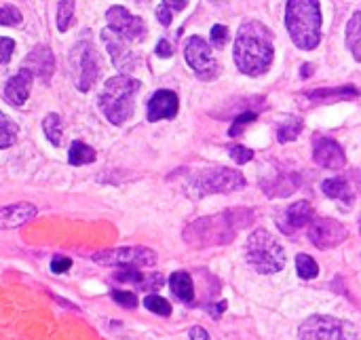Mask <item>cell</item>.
I'll return each mask as SVG.
<instances>
[{
  "instance_id": "obj_1",
  "label": "cell",
  "mask_w": 361,
  "mask_h": 340,
  "mask_svg": "<svg viewBox=\"0 0 361 340\" xmlns=\"http://www.w3.org/2000/svg\"><path fill=\"white\" fill-rule=\"evenodd\" d=\"M275 57L273 32L260 21L241 23L235 38V63L247 76L264 74Z\"/></svg>"
},
{
  "instance_id": "obj_2",
  "label": "cell",
  "mask_w": 361,
  "mask_h": 340,
  "mask_svg": "<svg viewBox=\"0 0 361 340\" xmlns=\"http://www.w3.org/2000/svg\"><path fill=\"white\" fill-rule=\"evenodd\" d=\"M250 222H252V212L247 210H231V212L205 216L184 229V241L190 248H199V250L212 245H226Z\"/></svg>"
},
{
  "instance_id": "obj_3",
  "label": "cell",
  "mask_w": 361,
  "mask_h": 340,
  "mask_svg": "<svg viewBox=\"0 0 361 340\" xmlns=\"http://www.w3.org/2000/svg\"><path fill=\"white\" fill-rule=\"evenodd\" d=\"M286 25L298 49L313 51L322 42V6L319 0H288Z\"/></svg>"
},
{
  "instance_id": "obj_4",
  "label": "cell",
  "mask_w": 361,
  "mask_h": 340,
  "mask_svg": "<svg viewBox=\"0 0 361 340\" xmlns=\"http://www.w3.org/2000/svg\"><path fill=\"white\" fill-rule=\"evenodd\" d=\"M137 91L140 83L127 74H116L106 80L99 95V108L112 125H123L133 114Z\"/></svg>"
},
{
  "instance_id": "obj_5",
  "label": "cell",
  "mask_w": 361,
  "mask_h": 340,
  "mask_svg": "<svg viewBox=\"0 0 361 340\" xmlns=\"http://www.w3.org/2000/svg\"><path fill=\"white\" fill-rule=\"evenodd\" d=\"M245 256H247V262L258 273H264V275L279 273L286 267L283 245L275 239V235H271L264 229H258L250 235L245 243Z\"/></svg>"
},
{
  "instance_id": "obj_6",
  "label": "cell",
  "mask_w": 361,
  "mask_h": 340,
  "mask_svg": "<svg viewBox=\"0 0 361 340\" xmlns=\"http://www.w3.org/2000/svg\"><path fill=\"white\" fill-rule=\"evenodd\" d=\"M245 186V178L241 171L218 167V169H205L190 178L188 182V195L190 197H207L216 193H233Z\"/></svg>"
},
{
  "instance_id": "obj_7",
  "label": "cell",
  "mask_w": 361,
  "mask_h": 340,
  "mask_svg": "<svg viewBox=\"0 0 361 340\" xmlns=\"http://www.w3.org/2000/svg\"><path fill=\"white\" fill-rule=\"evenodd\" d=\"M298 336L300 340H355L357 330L349 322L328 315H315L300 326Z\"/></svg>"
},
{
  "instance_id": "obj_8",
  "label": "cell",
  "mask_w": 361,
  "mask_h": 340,
  "mask_svg": "<svg viewBox=\"0 0 361 340\" xmlns=\"http://www.w3.org/2000/svg\"><path fill=\"white\" fill-rule=\"evenodd\" d=\"M93 262L102 267H121V269H142L152 267L157 262L154 250L133 245V248H114L93 254Z\"/></svg>"
},
{
  "instance_id": "obj_9",
  "label": "cell",
  "mask_w": 361,
  "mask_h": 340,
  "mask_svg": "<svg viewBox=\"0 0 361 340\" xmlns=\"http://www.w3.org/2000/svg\"><path fill=\"white\" fill-rule=\"evenodd\" d=\"M72 63H74V80L78 91H89L99 74V59L97 51L91 42H78L72 51Z\"/></svg>"
},
{
  "instance_id": "obj_10",
  "label": "cell",
  "mask_w": 361,
  "mask_h": 340,
  "mask_svg": "<svg viewBox=\"0 0 361 340\" xmlns=\"http://www.w3.org/2000/svg\"><path fill=\"white\" fill-rule=\"evenodd\" d=\"M184 55H186L188 66L195 70V74L201 80H212V78L218 76L220 66H218V61H216V57L212 53V47L201 36H190L188 38Z\"/></svg>"
},
{
  "instance_id": "obj_11",
  "label": "cell",
  "mask_w": 361,
  "mask_h": 340,
  "mask_svg": "<svg viewBox=\"0 0 361 340\" xmlns=\"http://www.w3.org/2000/svg\"><path fill=\"white\" fill-rule=\"evenodd\" d=\"M349 237V231L343 222L332 218H313L309 222V241L319 250H330L341 245Z\"/></svg>"
},
{
  "instance_id": "obj_12",
  "label": "cell",
  "mask_w": 361,
  "mask_h": 340,
  "mask_svg": "<svg viewBox=\"0 0 361 340\" xmlns=\"http://www.w3.org/2000/svg\"><path fill=\"white\" fill-rule=\"evenodd\" d=\"M106 19L110 23V30L114 34H118L123 40L127 42H135L142 40L146 34V23L142 17L131 15L125 6H110L106 13Z\"/></svg>"
},
{
  "instance_id": "obj_13",
  "label": "cell",
  "mask_w": 361,
  "mask_h": 340,
  "mask_svg": "<svg viewBox=\"0 0 361 340\" xmlns=\"http://www.w3.org/2000/svg\"><path fill=\"white\" fill-rule=\"evenodd\" d=\"M313 159L317 165L326 167V169H343L347 163L345 150L341 148V144L332 138H324L317 135L313 140Z\"/></svg>"
},
{
  "instance_id": "obj_14",
  "label": "cell",
  "mask_w": 361,
  "mask_h": 340,
  "mask_svg": "<svg viewBox=\"0 0 361 340\" xmlns=\"http://www.w3.org/2000/svg\"><path fill=\"white\" fill-rule=\"evenodd\" d=\"M178 95L167 89H159L148 102V121L157 123L163 119H173L178 114Z\"/></svg>"
},
{
  "instance_id": "obj_15",
  "label": "cell",
  "mask_w": 361,
  "mask_h": 340,
  "mask_svg": "<svg viewBox=\"0 0 361 340\" xmlns=\"http://www.w3.org/2000/svg\"><path fill=\"white\" fill-rule=\"evenodd\" d=\"M102 38H104V42H106V47H108V51H110V55H112V61H114V66H116L118 70H129V68L137 66L135 55L127 49V40H123V38H121L118 34H114L110 28H106V30L102 32Z\"/></svg>"
},
{
  "instance_id": "obj_16",
  "label": "cell",
  "mask_w": 361,
  "mask_h": 340,
  "mask_svg": "<svg viewBox=\"0 0 361 340\" xmlns=\"http://www.w3.org/2000/svg\"><path fill=\"white\" fill-rule=\"evenodd\" d=\"M38 210L32 203H11L0 207V229H19L36 218Z\"/></svg>"
},
{
  "instance_id": "obj_17",
  "label": "cell",
  "mask_w": 361,
  "mask_h": 340,
  "mask_svg": "<svg viewBox=\"0 0 361 340\" xmlns=\"http://www.w3.org/2000/svg\"><path fill=\"white\" fill-rule=\"evenodd\" d=\"M23 68L30 70L32 76L36 74V76H40L42 80H49V76H51L53 70H55V57H53V53H51L49 47L40 44V47H36V49L30 51V55L25 57Z\"/></svg>"
},
{
  "instance_id": "obj_18",
  "label": "cell",
  "mask_w": 361,
  "mask_h": 340,
  "mask_svg": "<svg viewBox=\"0 0 361 340\" xmlns=\"http://www.w3.org/2000/svg\"><path fill=\"white\" fill-rule=\"evenodd\" d=\"M32 72L21 68L15 76H11L4 85V95L11 104L21 106L25 104V99L30 97V87H32Z\"/></svg>"
},
{
  "instance_id": "obj_19",
  "label": "cell",
  "mask_w": 361,
  "mask_h": 340,
  "mask_svg": "<svg viewBox=\"0 0 361 340\" xmlns=\"http://www.w3.org/2000/svg\"><path fill=\"white\" fill-rule=\"evenodd\" d=\"M313 220V207L307 203V201H298L294 205H290L283 214V220L277 222L286 233H292V231H298L302 229L305 224H309Z\"/></svg>"
},
{
  "instance_id": "obj_20",
  "label": "cell",
  "mask_w": 361,
  "mask_h": 340,
  "mask_svg": "<svg viewBox=\"0 0 361 340\" xmlns=\"http://www.w3.org/2000/svg\"><path fill=\"white\" fill-rule=\"evenodd\" d=\"M169 288H171L173 296H176L180 303L190 305V303L195 300V286H192V277H190L186 271H176V273L169 277Z\"/></svg>"
},
{
  "instance_id": "obj_21",
  "label": "cell",
  "mask_w": 361,
  "mask_h": 340,
  "mask_svg": "<svg viewBox=\"0 0 361 340\" xmlns=\"http://www.w3.org/2000/svg\"><path fill=\"white\" fill-rule=\"evenodd\" d=\"M298 184H300L298 176L286 174V176H275L273 180L264 182V190L269 197H288L294 190H298Z\"/></svg>"
},
{
  "instance_id": "obj_22",
  "label": "cell",
  "mask_w": 361,
  "mask_h": 340,
  "mask_svg": "<svg viewBox=\"0 0 361 340\" xmlns=\"http://www.w3.org/2000/svg\"><path fill=\"white\" fill-rule=\"evenodd\" d=\"M322 188H324V195H328L330 199H338L345 205H351L353 199H355L353 190H351V186H349V182L345 178H330V180H326L322 184Z\"/></svg>"
},
{
  "instance_id": "obj_23",
  "label": "cell",
  "mask_w": 361,
  "mask_h": 340,
  "mask_svg": "<svg viewBox=\"0 0 361 340\" xmlns=\"http://www.w3.org/2000/svg\"><path fill=\"white\" fill-rule=\"evenodd\" d=\"M347 47L353 53V57L361 61V11L353 13V17L347 23Z\"/></svg>"
},
{
  "instance_id": "obj_24",
  "label": "cell",
  "mask_w": 361,
  "mask_h": 340,
  "mask_svg": "<svg viewBox=\"0 0 361 340\" xmlns=\"http://www.w3.org/2000/svg\"><path fill=\"white\" fill-rule=\"evenodd\" d=\"M95 157H97L95 150H93L91 146H87L85 142H80V140L72 142L70 152H68V161H70V165H74V167H78V165H89V163L95 161Z\"/></svg>"
},
{
  "instance_id": "obj_25",
  "label": "cell",
  "mask_w": 361,
  "mask_h": 340,
  "mask_svg": "<svg viewBox=\"0 0 361 340\" xmlns=\"http://www.w3.org/2000/svg\"><path fill=\"white\" fill-rule=\"evenodd\" d=\"M42 129H44V135L49 138V142H51L53 146H59V144H61L63 123H61L59 114H55V112L47 114L44 121H42Z\"/></svg>"
},
{
  "instance_id": "obj_26",
  "label": "cell",
  "mask_w": 361,
  "mask_h": 340,
  "mask_svg": "<svg viewBox=\"0 0 361 340\" xmlns=\"http://www.w3.org/2000/svg\"><path fill=\"white\" fill-rule=\"evenodd\" d=\"M19 135V127L4 114L0 112V148H8L17 142Z\"/></svg>"
},
{
  "instance_id": "obj_27",
  "label": "cell",
  "mask_w": 361,
  "mask_h": 340,
  "mask_svg": "<svg viewBox=\"0 0 361 340\" xmlns=\"http://www.w3.org/2000/svg\"><path fill=\"white\" fill-rule=\"evenodd\" d=\"M302 131V121L300 119H288V121H281L279 127H277V140L279 142H292L296 140V135Z\"/></svg>"
},
{
  "instance_id": "obj_28",
  "label": "cell",
  "mask_w": 361,
  "mask_h": 340,
  "mask_svg": "<svg viewBox=\"0 0 361 340\" xmlns=\"http://www.w3.org/2000/svg\"><path fill=\"white\" fill-rule=\"evenodd\" d=\"M72 23H74V0H59V6H57L59 32H66Z\"/></svg>"
},
{
  "instance_id": "obj_29",
  "label": "cell",
  "mask_w": 361,
  "mask_h": 340,
  "mask_svg": "<svg viewBox=\"0 0 361 340\" xmlns=\"http://www.w3.org/2000/svg\"><path fill=\"white\" fill-rule=\"evenodd\" d=\"M296 271H298V275H300L302 279H313V277H317L319 267H317V262H315L311 256L298 254V256H296Z\"/></svg>"
},
{
  "instance_id": "obj_30",
  "label": "cell",
  "mask_w": 361,
  "mask_h": 340,
  "mask_svg": "<svg viewBox=\"0 0 361 340\" xmlns=\"http://www.w3.org/2000/svg\"><path fill=\"white\" fill-rule=\"evenodd\" d=\"M144 307H146L148 311H152V313L161 315V317L171 315V305H169L165 298H161L159 294H148V296L144 298Z\"/></svg>"
},
{
  "instance_id": "obj_31",
  "label": "cell",
  "mask_w": 361,
  "mask_h": 340,
  "mask_svg": "<svg viewBox=\"0 0 361 340\" xmlns=\"http://www.w3.org/2000/svg\"><path fill=\"white\" fill-rule=\"evenodd\" d=\"M21 23V13L17 6L11 4H0V25H19Z\"/></svg>"
},
{
  "instance_id": "obj_32",
  "label": "cell",
  "mask_w": 361,
  "mask_h": 340,
  "mask_svg": "<svg viewBox=\"0 0 361 340\" xmlns=\"http://www.w3.org/2000/svg\"><path fill=\"white\" fill-rule=\"evenodd\" d=\"M110 296H112L114 303H118V305L125 307V309H135V307H137V296H135L133 292H127V290H112Z\"/></svg>"
},
{
  "instance_id": "obj_33",
  "label": "cell",
  "mask_w": 361,
  "mask_h": 340,
  "mask_svg": "<svg viewBox=\"0 0 361 340\" xmlns=\"http://www.w3.org/2000/svg\"><path fill=\"white\" fill-rule=\"evenodd\" d=\"M226 40H228V28L226 25H214L212 28V44L214 47H218V49H222L224 44H226Z\"/></svg>"
},
{
  "instance_id": "obj_34",
  "label": "cell",
  "mask_w": 361,
  "mask_h": 340,
  "mask_svg": "<svg viewBox=\"0 0 361 340\" xmlns=\"http://www.w3.org/2000/svg\"><path fill=\"white\" fill-rule=\"evenodd\" d=\"M231 157H233V161L237 165H243V163H247V161L254 159V152L250 148H245V146H233L231 148Z\"/></svg>"
},
{
  "instance_id": "obj_35",
  "label": "cell",
  "mask_w": 361,
  "mask_h": 340,
  "mask_svg": "<svg viewBox=\"0 0 361 340\" xmlns=\"http://www.w3.org/2000/svg\"><path fill=\"white\" fill-rule=\"evenodd\" d=\"M70 267H72V260H70V258H66V256H55V258L51 260V271H53L55 275L68 273V271H70Z\"/></svg>"
},
{
  "instance_id": "obj_36",
  "label": "cell",
  "mask_w": 361,
  "mask_h": 340,
  "mask_svg": "<svg viewBox=\"0 0 361 340\" xmlns=\"http://www.w3.org/2000/svg\"><path fill=\"white\" fill-rule=\"evenodd\" d=\"M13 49H15V42L11 38H0V66H4L11 59Z\"/></svg>"
},
{
  "instance_id": "obj_37",
  "label": "cell",
  "mask_w": 361,
  "mask_h": 340,
  "mask_svg": "<svg viewBox=\"0 0 361 340\" xmlns=\"http://www.w3.org/2000/svg\"><path fill=\"white\" fill-rule=\"evenodd\" d=\"M252 121H256V114H254V112H247V114L237 116V121H235V125H233V129H231V135H239V133H241V127L247 125V123H252Z\"/></svg>"
},
{
  "instance_id": "obj_38",
  "label": "cell",
  "mask_w": 361,
  "mask_h": 340,
  "mask_svg": "<svg viewBox=\"0 0 361 340\" xmlns=\"http://www.w3.org/2000/svg\"><path fill=\"white\" fill-rule=\"evenodd\" d=\"M157 19H159L163 25H169V23H171V19H173V13H171L165 4H161V6L157 8Z\"/></svg>"
},
{
  "instance_id": "obj_39",
  "label": "cell",
  "mask_w": 361,
  "mask_h": 340,
  "mask_svg": "<svg viewBox=\"0 0 361 340\" xmlns=\"http://www.w3.org/2000/svg\"><path fill=\"white\" fill-rule=\"evenodd\" d=\"M171 53H173V49H171L169 40L167 38H161L159 44H157V55L159 57H171Z\"/></svg>"
},
{
  "instance_id": "obj_40",
  "label": "cell",
  "mask_w": 361,
  "mask_h": 340,
  "mask_svg": "<svg viewBox=\"0 0 361 340\" xmlns=\"http://www.w3.org/2000/svg\"><path fill=\"white\" fill-rule=\"evenodd\" d=\"M163 4L173 13V11H182V8H186L188 0H163Z\"/></svg>"
},
{
  "instance_id": "obj_41",
  "label": "cell",
  "mask_w": 361,
  "mask_h": 340,
  "mask_svg": "<svg viewBox=\"0 0 361 340\" xmlns=\"http://www.w3.org/2000/svg\"><path fill=\"white\" fill-rule=\"evenodd\" d=\"M190 340H209V334H207L203 328L195 326V328L190 330Z\"/></svg>"
},
{
  "instance_id": "obj_42",
  "label": "cell",
  "mask_w": 361,
  "mask_h": 340,
  "mask_svg": "<svg viewBox=\"0 0 361 340\" xmlns=\"http://www.w3.org/2000/svg\"><path fill=\"white\" fill-rule=\"evenodd\" d=\"M224 309H226V303H220V305H216V309H214V315L218 317V315H220Z\"/></svg>"
},
{
  "instance_id": "obj_43",
  "label": "cell",
  "mask_w": 361,
  "mask_h": 340,
  "mask_svg": "<svg viewBox=\"0 0 361 340\" xmlns=\"http://www.w3.org/2000/svg\"><path fill=\"white\" fill-rule=\"evenodd\" d=\"M309 74H311V66H305V72H302V76H305V78H307V76H309Z\"/></svg>"
},
{
  "instance_id": "obj_44",
  "label": "cell",
  "mask_w": 361,
  "mask_h": 340,
  "mask_svg": "<svg viewBox=\"0 0 361 340\" xmlns=\"http://www.w3.org/2000/svg\"><path fill=\"white\" fill-rule=\"evenodd\" d=\"M360 229H361V218H360Z\"/></svg>"
}]
</instances>
